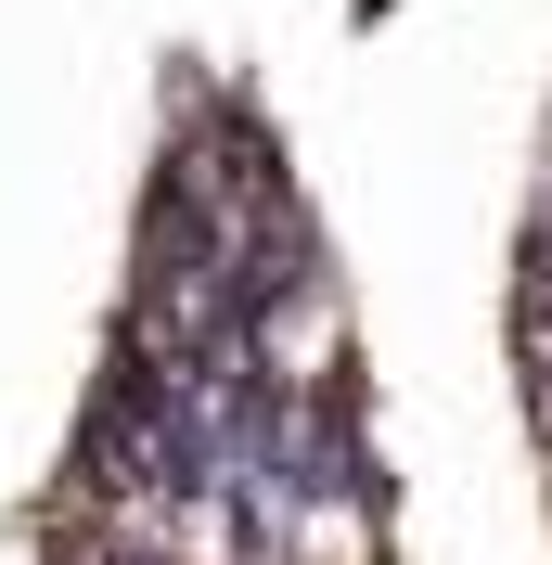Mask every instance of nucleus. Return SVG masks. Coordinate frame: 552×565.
Returning a JSON list of instances; mask_svg holds the SVG:
<instances>
[{
	"label": "nucleus",
	"mask_w": 552,
	"mask_h": 565,
	"mask_svg": "<svg viewBox=\"0 0 552 565\" xmlns=\"http://www.w3.org/2000/svg\"><path fill=\"white\" fill-rule=\"evenodd\" d=\"M244 348H257V386H270V398H347V360H360L347 282L309 257L296 282H270V296L244 309Z\"/></svg>",
	"instance_id": "f257e3e1"
}]
</instances>
